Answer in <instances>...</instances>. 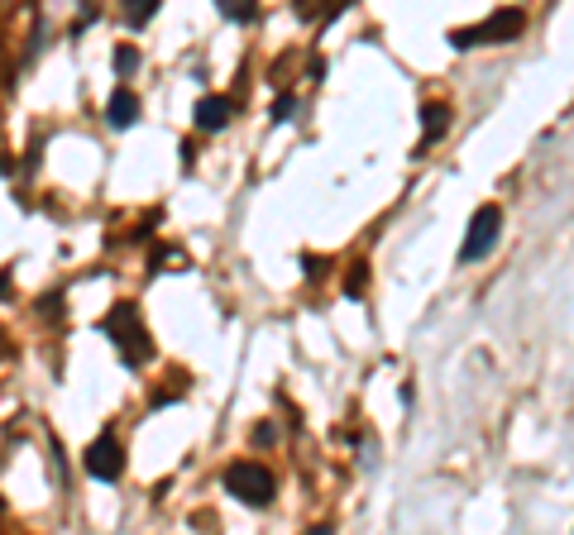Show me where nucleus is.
Masks as SVG:
<instances>
[{
	"instance_id": "5",
	"label": "nucleus",
	"mask_w": 574,
	"mask_h": 535,
	"mask_svg": "<svg viewBox=\"0 0 574 535\" xmlns=\"http://www.w3.org/2000/svg\"><path fill=\"white\" fill-rule=\"evenodd\" d=\"M87 473L96 478V483H120V473H125V454H120V445H115V435H101V440H91L87 450Z\"/></svg>"
},
{
	"instance_id": "7",
	"label": "nucleus",
	"mask_w": 574,
	"mask_h": 535,
	"mask_svg": "<svg viewBox=\"0 0 574 535\" xmlns=\"http://www.w3.org/2000/svg\"><path fill=\"white\" fill-rule=\"evenodd\" d=\"M225 125H230V101H225V96H206L197 106V129H211V134H216V129H225Z\"/></svg>"
},
{
	"instance_id": "8",
	"label": "nucleus",
	"mask_w": 574,
	"mask_h": 535,
	"mask_svg": "<svg viewBox=\"0 0 574 535\" xmlns=\"http://www.w3.org/2000/svg\"><path fill=\"white\" fill-rule=\"evenodd\" d=\"M445 125H450L445 106H421V144H431L436 134H445Z\"/></svg>"
},
{
	"instance_id": "6",
	"label": "nucleus",
	"mask_w": 574,
	"mask_h": 535,
	"mask_svg": "<svg viewBox=\"0 0 574 535\" xmlns=\"http://www.w3.org/2000/svg\"><path fill=\"white\" fill-rule=\"evenodd\" d=\"M106 120H111V129H130L134 120H139V96L120 86L111 96V106H106Z\"/></svg>"
},
{
	"instance_id": "4",
	"label": "nucleus",
	"mask_w": 574,
	"mask_h": 535,
	"mask_svg": "<svg viewBox=\"0 0 574 535\" xmlns=\"http://www.w3.org/2000/svg\"><path fill=\"white\" fill-rule=\"evenodd\" d=\"M111 321L115 325H106V335H120V354H125V364H139V359H149V335H144V325H139V316H134V306H125V301H120V306H115L111 311Z\"/></svg>"
},
{
	"instance_id": "9",
	"label": "nucleus",
	"mask_w": 574,
	"mask_h": 535,
	"mask_svg": "<svg viewBox=\"0 0 574 535\" xmlns=\"http://www.w3.org/2000/svg\"><path fill=\"white\" fill-rule=\"evenodd\" d=\"M158 5H163V0H125V20L139 29V24H149L158 15Z\"/></svg>"
},
{
	"instance_id": "12",
	"label": "nucleus",
	"mask_w": 574,
	"mask_h": 535,
	"mask_svg": "<svg viewBox=\"0 0 574 535\" xmlns=\"http://www.w3.org/2000/svg\"><path fill=\"white\" fill-rule=\"evenodd\" d=\"M292 110H297V101H292V96H283V101H278V106H273V120H278V125H283V120H292Z\"/></svg>"
},
{
	"instance_id": "3",
	"label": "nucleus",
	"mask_w": 574,
	"mask_h": 535,
	"mask_svg": "<svg viewBox=\"0 0 574 535\" xmlns=\"http://www.w3.org/2000/svg\"><path fill=\"white\" fill-rule=\"evenodd\" d=\"M503 235V211L498 206H479L474 220H469V235L460 244V263H479V258L493 254V244Z\"/></svg>"
},
{
	"instance_id": "2",
	"label": "nucleus",
	"mask_w": 574,
	"mask_h": 535,
	"mask_svg": "<svg viewBox=\"0 0 574 535\" xmlns=\"http://www.w3.org/2000/svg\"><path fill=\"white\" fill-rule=\"evenodd\" d=\"M522 29H527V15H522V10H498L493 20L474 24V29H455L450 43H455V48H474V43H508V39H517Z\"/></svg>"
},
{
	"instance_id": "11",
	"label": "nucleus",
	"mask_w": 574,
	"mask_h": 535,
	"mask_svg": "<svg viewBox=\"0 0 574 535\" xmlns=\"http://www.w3.org/2000/svg\"><path fill=\"white\" fill-rule=\"evenodd\" d=\"M134 67H139V53H134L130 43H120V48H115V72H120V77H130Z\"/></svg>"
},
{
	"instance_id": "1",
	"label": "nucleus",
	"mask_w": 574,
	"mask_h": 535,
	"mask_svg": "<svg viewBox=\"0 0 574 535\" xmlns=\"http://www.w3.org/2000/svg\"><path fill=\"white\" fill-rule=\"evenodd\" d=\"M225 493H235V502H244V507H268L278 483L264 464H230L225 469Z\"/></svg>"
},
{
	"instance_id": "10",
	"label": "nucleus",
	"mask_w": 574,
	"mask_h": 535,
	"mask_svg": "<svg viewBox=\"0 0 574 535\" xmlns=\"http://www.w3.org/2000/svg\"><path fill=\"white\" fill-rule=\"evenodd\" d=\"M216 10H221L230 24H249V20H254V0H216Z\"/></svg>"
}]
</instances>
